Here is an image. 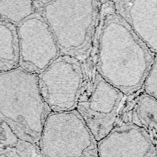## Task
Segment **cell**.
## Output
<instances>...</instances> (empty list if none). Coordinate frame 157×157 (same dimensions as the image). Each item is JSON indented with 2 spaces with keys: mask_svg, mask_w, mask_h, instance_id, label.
Instances as JSON below:
<instances>
[{
  "mask_svg": "<svg viewBox=\"0 0 157 157\" xmlns=\"http://www.w3.org/2000/svg\"><path fill=\"white\" fill-rule=\"evenodd\" d=\"M89 55V61L99 74L125 96L142 88L156 57L110 1L102 2Z\"/></svg>",
  "mask_w": 157,
  "mask_h": 157,
  "instance_id": "obj_1",
  "label": "cell"
},
{
  "mask_svg": "<svg viewBox=\"0 0 157 157\" xmlns=\"http://www.w3.org/2000/svg\"><path fill=\"white\" fill-rule=\"evenodd\" d=\"M50 112L41 96L37 75L19 67L0 72V121L19 140L38 145Z\"/></svg>",
  "mask_w": 157,
  "mask_h": 157,
  "instance_id": "obj_2",
  "label": "cell"
},
{
  "mask_svg": "<svg viewBox=\"0 0 157 157\" xmlns=\"http://www.w3.org/2000/svg\"><path fill=\"white\" fill-rule=\"evenodd\" d=\"M101 1H33L48 24L61 55L80 59L89 55L98 23Z\"/></svg>",
  "mask_w": 157,
  "mask_h": 157,
  "instance_id": "obj_3",
  "label": "cell"
},
{
  "mask_svg": "<svg viewBox=\"0 0 157 157\" xmlns=\"http://www.w3.org/2000/svg\"><path fill=\"white\" fill-rule=\"evenodd\" d=\"M38 146L43 157H99L98 142L76 110L51 112Z\"/></svg>",
  "mask_w": 157,
  "mask_h": 157,
  "instance_id": "obj_4",
  "label": "cell"
},
{
  "mask_svg": "<svg viewBox=\"0 0 157 157\" xmlns=\"http://www.w3.org/2000/svg\"><path fill=\"white\" fill-rule=\"evenodd\" d=\"M88 64L85 84L75 110L98 142L117 124L125 96L106 82L90 61Z\"/></svg>",
  "mask_w": 157,
  "mask_h": 157,
  "instance_id": "obj_5",
  "label": "cell"
},
{
  "mask_svg": "<svg viewBox=\"0 0 157 157\" xmlns=\"http://www.w3.org/2000/svg\"><path fill=\"white\" fill-rule=\"evenodd\" d=\"M37 76L41 96L51 112L76 109L86 78L80 59L60 55Z\"/></svg>",
  "mask_w": 157,
  "mask_h": 157,
  "instance_id": "obj_6",
  "label": "cell"
},
{
  "mask_svg": "<svg viewBox=\"0 0 157 157\" xmlns=\"http://www.w3.org/2000/svg\"><path fill=\"white\" fill-rule=\"evenodd\" d=\"M19 62L23 70L38 75L61 55L43 17L34 12L17 26Z\"/></svg>",
  "mask_w": 157,
  "mask_h": 157,
  "instance_id": "obj_7",
  "label": "cell"
},
{
  "mask_svg": "<svg viewBox=\"0 0 157 157\" xmlns=\"http://www.w3.org/2000/svg\"><path fill=\"white\" fill-rule=\"evenodd\" d=\"M156 147L149 134L129 120L118 121L98 142L99 157H156Z\"/></svg>",
  "mask_w": 157,
  "mask_h": 157,
  "instance_id": "obj_8",
  "label": "cell"
},
{
  "mask_svg": "<svg viewBox=\"0 0 157 157\" xmlns=\"http://www.w3.org/2000/svg\"><path fill=\"white\" fill-rule=\"evenodd\" d=\"M112 2L119 15L150 51L156 55L157 0Z\"/></svg>",
  "mask_w": 157,
  "mask_h": 157,
  "instance_id": "obj_9",
  "label": "cell"
},
{
  "mask_svg": "<svg viewBox=\"0 0 157 157\" xmlns=\"http://www.w3.org/2000/svg\"><path fill=\"white\" fill-rule=\"evenodd\" d=\"M129 121L143 128L156 146L157 101L144 92L139 95L132 105Z\"/></svg>",
  "mask_w": 157,
  "mask_h": 157,
  "instance_id": "obj_10",
  "label": "cell"
},
{
  "mask_svg": "<svg viewBox=\"0 0 157 157\" xmlns=\"http://www.w3.org/2000/svg\"><path fill=\"white\" fill-rule=\"evenodd\" d=\"M19 50L17 26L0 20V72L18 67Z\"/></svg>",
  "mask_w": 157,
  "mask_h": 157,
  "instance_id": "obj_11",
  "label": "cell"
},
{
  "mask_svg": "<svg viewBox=\"0 0 157 157\" xmlns=\"http://www.w3.org/2000/svg\"><path fill=\"white\" fill-rule=\"evenodd\" d=\"M34 12L33 1H0V20L16 26Z\"/></svg>",
  "mask_w": 157,
  "mask_h": 157,
  "instance_id": "obj_12",
  "label": "cell"
},
{
  "mask_svg": "<svg viewBox=\"0 0 157 157\" xmlns=\"http://www.w3.org/2000/svg\"><path fill=\"white\" fill-rule=\"evenodd\" d=\"M144 93L155 99L157 98V63L156 57L142 85Z\"/></svg>",
  "mask_w": 157,
  "mask_h": 157,
  "instance_id": "obj_13",
  "label": "cell"
},
{
  "mask_svg": "<svg viewBox=\"0 0 157 157\" xmlns=\"http://www.w3.org/2000/svg\"><path fill=\"white\" fill-rule=\"evenodd\" d=\"M20 144L24 157H43L37 145L22 140Z\"/></svg>",
  "mask_w": 157,
  "mask_h": 157,
  "instance_id": "obj_14",
  "label": "cell"
},
{
  "mask_svg": "<svg viewBox=\"0 0 157 157\" xmlns=\"http://www.w3.org/2000/svg\"><path fill=\"white\" fill-rule=\"evenodd\" d=\"M0 157H24L21 149L20 140L15 145L0 147Z\"/></svg>",
  "mask_w": 157,
  "mask_h": 157,
  "instance_id": "obj_15",
  "label": "cell"
},
{
  "mask_svg": "<svg viewBox=\"0 0 157 157\" xmlns=\"http://www.w3.org/2000/svg\"><path fill=\"white\" fill-rule=\"evenodd\" d=\"M6 133V124L0 121V147H2L4 145Z\"/></svg>",
  "mask_w": 157,
  "mask_h": 157,
  "instance_id": "obj_16",
  "label": "cell"
}]
</instances>
